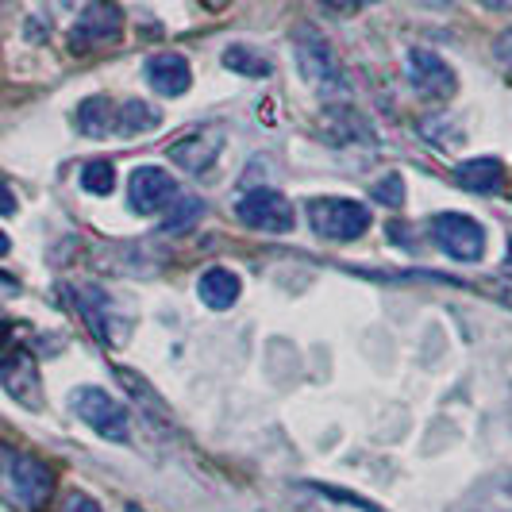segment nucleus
Wrapping results in <instances>:
<instances>
[{
    "label": "nucleus",
    "instance_id": "nucleus-1",
    "mask_svg": "<svg viewBox=\"0 0 512 512\" xmlns=\"http://www.w3.org/2000/svg\"><path fill=\"white\" fill-rule=\"evenodd\" d=\"M293 58H297V70L308 81V89H316L320 97H343L347 93L343 66L335 58L332 43L320 35V27L312 24L293 27Z\"/></svg>",
    "mask_w": 512,
    "mask_h": 512
},
{
    "label": "nucleus",
    "instance_id": "nucleus-2",
    "mask_svg": "<svg viewBox=\"0 0 512 512\" xmlns=\"http://www.w3.org/2000/svg\"><path fill=\"white\" fill-rule=\"evenodd\" d=\"M308 224L328 243H355L370 231L374 216H370V208L351 197H316V201H308Z\"/></svg>",
    "mask_w": 512,
    "mask_h": 512
},
{
    "label": "nucleus",
    "instance_id": "nucleus-3",
    "mask_svg": "<svg viewBox=\"0 0 512 512\" xmlns=\"http://www.w3.org/2000/svg\"><path fill=\"white\" fill-rule=\"evenodd\" d=\"M0 478H4V497H8L16 509H24V512L47 509V501H51V493H54V470L43 459L12 451V459H8Z\"/></svg>",
    "mask_w": 512,
    "mask_h": 512
},
{
    "label": "nucleus",
    "instance_id": "nucleus-4",
    "mask_svg": "<svg viewBox=\"0 0 512 512\" xmlns=\"http://www.w3.org/2000/svg\"><path fill=\"white\" fill-rule=\"evenodd\" d=\"M124 39V8L120 0H93L89 8H81V16L70 27V51L93 54L104 47H116Z\"/></svg>",
    "mask_w": 512,
    "mask_h": 512
},
{
    "label": "nucleus",
    "instance_id": "nucleus-5",
    "mask_svg": "<svg viewBox=\"0 0 512 512\" xmlns=\"http://www.w3.org/2000/svg\"><path fill=\"white\" fill-rule=\"evenodd\" d=\"M70 409L77 412V420H81L85 428H93L101 439H112V443H124V439H128V432H131L128 409H124L116 397H108L104 389H97V385L74 389Z\"/></svg>",
    "mask_w": 512,
    "mask_h": 512
},
{
    "label": "nucleus",
    "instance_id": "nucleus-6",
    "mask_svg": "<svg viewBox=\"0 0 512 512\" xmlns=\"http://www.w3.org/2000/svg\"><path fill=\"white\" fill-rule=\"evenodd\" d=\"M428 235L439 251L455 262H478L486 255V228L474 220V216H462V212H436Z\"/></svg>",
    "mask_w": 512,
    "mask_h": 512
},
{
    "label": "nucleus",
    "instance_id": "nucleus-7",
    "mask_svg": "<svg viewBox=\"0 0 512 512\" xmlns=\"http://www.w3.org/2000/svg\"><path fill=\"white\" fill-rule=\"evenodd\" d=\"M235 216H239V224H247L251 231H266V235H285L297 224L293 205L285 201L278 189H251V193H243L235 201Z\"/></svg>",
    "mask_w": 512,
    "mask_h": 512
},
{
    "label": "nucleus",
    "instance_id": "nucleus-8",
    "mask_svg": "<svg viewBox=\"0 0 512 512\" xmlns=\"http://www.w3.org/2000/svg\"><path fill=\"white\" fill-rule=\"evenodd\" d=\"M405 74H409L412 89H416L420 97L447 101V97H455V93H459V77H455V70H451L436 51L412 47V51L405 54Z\"/></svg>",
    "mask_w": 512,
    "mask_h": 512
},
{
    "label": "nucleus",
    "instance_id": "nucleus-9",
    "mask_svg": "<svg viewBox=\"0 0 512 512\" xmlns=\"http://www.w3.org/2000/svg\"><path fill=\"white\" fill-rule=\"evenodd\" d=\"M170 201H178V181L170 178L158 166H139L128 181V205L139 216H154L162 208H170Z\"/></svg>",
    "mask_w": 512,
    "mask_h": 512
},
{
    "label": "nucleus",
    "instance_id": "nucleus-10",
    "mask_svg": "<svg viewBox=\"0 0 512 512\" xmlns=\"http://www.w3.org/2000/svg\"><path fill=\"white\" fill-rule=\"evenodd\" d=\"M0 385L8 389V397H16L27 409L43 405V378H39V362L27 351H12L8 359H0Z\"/></svg>",
    "mask_w": 512,
    "mask_h": 512
},
{
    "label": "nucleus",
    "instance_id": "nucleus-11",
    "mask_svg": "<svg viewBox=\"0 0 512 512\" xmlns=\"http://www.w3.org/2000/svg\"><path fill=\"white\" fill-rule=\"evenodd\" d=\"M224 151V135L216 128H197L185 131L178 143H170V158L174 166H181L185 174H205L212 170V162Z\"/></svg>",
    "mask_w": 512,
    "mask_h": 512
},
{
    "label": "nucleus",
    "instance_id": "nucleus-12",
    "mask_svg": "<svg viewBox=\"0 0 512 512\" xmlns=\"http://www.w3.org/2000/svg\"><path fill=\"white\" fill-rule=\"evenodd\" d=\"M143 70H147V81H151V89L158 97H185L189 85H193V70L185 62V54H151Z\"/></svg>",
    "mask_w": 512,
    "mask_h": 512
},
{
    "label": "nucleus",
    "instance_id": "nucleus-13",
    "mask_svg": "<svg viewBox=\"0 0 512 512\" xmlns=\"http://www.w3.org/2000/svg\"><path fill=\"white\" fill-rule=\"evenodd\" d=\"M74 305L85 320V328L93 332V339L112 343V297L97 285H74Z\"/></svg>",
    "mask_w": 512,
    "mask_h": 512
},
{
    "label": "nucleus",
    "instance_id": "nucleus-14",
    "mask_svg": "<svg viewBox=\"0 0 512 512\" xmlns=\"http://www.w3.org/2000/svg\"><path fill=\"white\" fill-rule=\"evenodd\" d=\"M455 181L478 197H489L505 185V162L501 158H466L455 166Z\"/></svg>",
    "mask_w": 512,
    "mask_h": 512
},
{
    "label": "nucleus",
    "instance_id": "nucleus-15",
    "mask_svg": "<svg viewBox=\"0 0 512 512\" xmlns=\"http://www.w3.org/2000/svg\"><path fill=\"white\" fill-rule=\"evenodd\" d=\"M74 124H77L81 135H89V139H104V135L120 131V108L108 101V97H85V101L77 104Z\"/></svg>",
    "mask_w": 512,
    "mask_h": 512
},
{
    "label": "nucleus",
    "instance_id": "nucleus-16",
    "mask_svg": "<svg viewBox=\"0 0 512 512\" xmlns=\"http://www.w3.org/2000/svg\"><path fill=\"white\" fill-rule=\"evenodd\" d=\"M239 293H243V282L224 270V266H212L201 274V282H197V297L205 301L208 308H216V312H228L235 301H239Z\"/></svg>",
    "mask_w": 512,
    "mask_h": 512
},
{
    "label": "nucleus",
    "instance_id": "nucleus-17",
    "mask_svg": "<svg viewBox=\"0 0 512 512\" xmlns=\"http://www.w3.org/2000/svg\"><path fill=\"white\" fill-rule=\"evenodd\" d=\"M455 512H512V474L489 478L478 489H470Z\"/></svg>",
    "mask_w": 512,
    "mask_h": 512
},
{
    "label": "nucleus",
    "instance_id": "nucleus-18",
    "mask_svg": "<svg viewBox=\"0 0 512 512\" xmlns=\"http://www.w3.org/2000/svg\"><path fill=\"white\" fill-rule=\"evenodd\" d=\"M224 66L235 70V74H243V77H270L274 74L270 58H266V54H258L255 47H243V43H235V47L224 51Z\"/></svg>",
    "mask_w": 512,
    "mask_h": 512
},
{
    "label": "nucleus",
    "instance_id": "nucleus-19",
    "mask_svg": "<svg viewBox=\"0 0 512 512\" xmlns=\"http://www.w3.org/2000/svg\"><path fill=\"white\" fill-rule=\"evenodd\" d=\"M162 124V112L147 101H128L120 108V131L124 135H151Z\"/></svg>",
    "mask_w": 512,
    "mask_h": 512
},
{
    "label": "nucleus",
    "instance_id": "nucleus-20",
    "mask_svg": "<svg viewBox=\"0 0 512 512\" xmlns=\"http://www.w3.org/2000/svg\"><path fill=\"white\" fill-rule=\"evenodd\" d=\"M205 212V201L201 197H181L178 193V205L170 201L166 208V220H162V235H178V231H189Z\"/></svg>",
    "mask_w": 512,
    "mask_h": 512
},
{
    "label": "nucleus",
    "instance_id": "nucleus-21",
    "mask_svg": "<svg viewBox=\"0 0 512 512\" xmlns=\"http://www.w3.org/2000/svg\"><path fill=\"white\" fill-rule=\"evenodd\" d=\"M81 189L93 193V197H108L116 189V166L112 158H93L81 166Z\"/></svg>",
    "mask_w": 512,
    "mask_h": 512
},
{
    "label": "nucleus",
    "instance_id": "nucleus-22",
    "mask_svg": "<svg viewBox=\"0 0 512 512\" xmlns=\"http://www.w3.org/2000/svg\"><path fill=\"white\" fill-rule=\"evenodd\" d=\"M370 197L385 208H401L405 205V178H401V174H385L382 181H374Z\"/></svg>",
    "mask_w": 512,
    "mask_h": 512
},
{
    "label": "nucleus",
    "instance_id": "nucleus-23",
    "mask_svg": "<svg viewBox=\"0 0 512 512\" xmlns=\"http://www.w3.org/2000/svg\"><path fill=\"white\" fill-rule=\"evenodd\" d=\"M62 512H101V505H97L93 497H85V493H70Z\"/></svg>",
    "mask_w": 512,
    "mask_h": 512
},
{
    "label": "nucleus",
    "instance_id": "nucleus-24",
    "mask_svg": "<svg viewBox=\"0 0 512 512\" xmlns=\"http://www.w3.org/2000/svg\"><path fill=\"white\" fill-rule=\"evenodd\" d=\"M16 212V193L8 189V181L0 178V216H12Z\"/></svg>",
    "mask_w": 512,
    "mask_h": 512
},
{
    "label": "nucleus",
    "instance_id": "nucleus-25",
    "mask_svg": "<svg viewBox=\"0 0 512 512\" xmlns=\"http://www.w3.org/2000/svg\"><path fill=\"white\" fill-rule=\"evenodd\" d=\"M328 12H335V16H347V12H355L362 0H320Z\"/></svg>",
    "mask_w": 512,
    "mask_h": 512
},
{
    "label": "nucleus",
    "instance_id": "nucleus-26",
    "mask_svg": "<svg viewBox=\"0 0 512 512\" xmlns=\"http://www.w3.org/2000/svg\"><path fill=\"white\" fill-rule=\"evenodd\" d=\"M424 4H447V0H424ZM474 4H482L489 12H512V0H474Z\"/></svg>",
    "mask_w": 512,
    "mask_h": 512
},
{
    "label": "nucleus",
    "instance_id": "nucleus-27",
    "mask_svg": "<svg viewBox=\"0 0 512 512\" xmlns=\"http://www.w3.org/2000/svg\"><path fill=\"white\" fill-rule=\"evenodd\" d=\"M497 58H501V62H505V66L512 70V31L505 35V39H501V43H497Z\"/></svg>",
    "mask_w": 512,
    "mask_h": 512
},
{
    "label": "nucleus",
    "instance_id": "nucleus-28",
    "mask_svg": "<svg viewBox=\"0 0 512 512\" xmlns=\"http://www.w3.org/2000/svg\"><path fill=\"white\" fill-rule=\"evenodd\" d=\"M8 459H12V447H8V443H0V474H4V466H8Z\"/></svg>",
    "mask_w": 512,
    "mask_h": 512
},
{
    "label": "nucleus",
    "instance_id": "nucleus-29",
    "mask_svg": "<svg viewBox=\"0 0 512 512\" xmlns=\"http://www.w3.org/2000/svg\"><path fill=\"white\" fill-rule=\"evenodd\" d=\"M497 289L505 293V301H509V305H512V278H501V282H497Z\"/></svg>",
    "mask_w": 512,
    "mask_h": 512
},
{
    "label": "nucleus",
    "instance_id": "nucleus-30",
    "mask_svg": "<svg viewBox=\"0 0 512 512\" xmlns=\"http://www.w3.org/2000/svg\"><path fill=\"white\" fill-rule=\"evenodd\" d=\"M0 255H8V235L0 231Z\"/></svg>",
    "mask_w": 512,
    "mask_h": 512
}]
</instances>
